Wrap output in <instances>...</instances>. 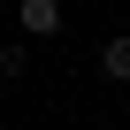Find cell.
Segmentation results:
<instances>
[{
    "label": "cell",
    "instance_id": "1",
    "mask_svg": "<svg viewBox=\"0 0 130 130\" xmlns=\"http://www.w3.org/2000/svg\"><path fill=\"white\" fill-rule=\"evenodd\" d=\"M15 31L23 38H54L61 31V0H15Z\"/></svg>",
    "mask_w": 130,
    "mask_h": 130
},
{
    "label": "cell",
    "instance_id": "2",
    "mask_svg": "<svg viewBox=\"0 0 130 130\" xmlns=\"http://www.w3.org/2000/svg\"><path fill=\"white\" fill-rule=\"evenodd\" d=\"M100 77H107V84H130V31H115V38L100 46Z\"/></svg>",
    "mask_w": 130,
    "mask_h": 130
},
{
    "label": "cell",
    "instance_id": "3",
    "mask_svg": "<svg viewBox=\"0 0 130 130\" xmlns=\"http://www.w3.org/2000/svg\"><path fill=\"white\" fill-rule=\"evenodd\" d=\"M0 77H8V84L23 77V46H0Z\"/></svg>",
    "mask_w": 130,
    "mask_h": 130
}]
</instances>
